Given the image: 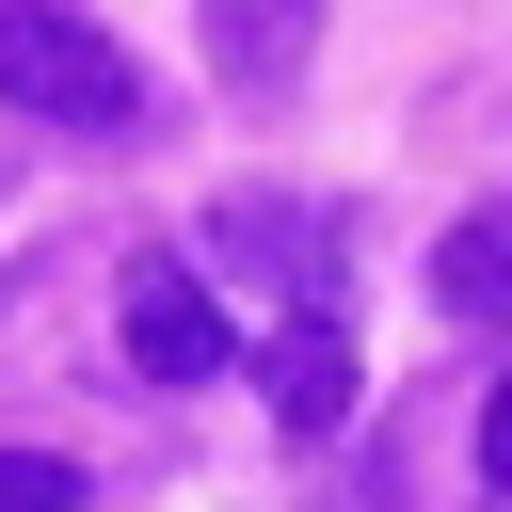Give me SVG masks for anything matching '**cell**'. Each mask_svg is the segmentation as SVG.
<instances>
[{
	"mask_svg": "<svg viewBox=\"0 0 512 512\" xmlns=\"http://www.w3.org/2000/svg\"><path fill=\"white\" fill-rule=\"evenodd\" d=\"M0 112L64 128V144H144V128H160L144 64H128L80 0H0Z\"/></svg>",
	"mask_w": 512,
	"mask_h": 512,
	"instance_id": "1",
	"label": "cell"
},
{
	"mask_svg": "<svg viewBox=\"0 0 512 512\" xmlns=\"http://www.w3.org/2000/svg\"><path fill=\"white\" fill-rule=\"evenodd\" d=\"M112 336H128V368H144V384H224V304H208V272H192V256H128Z\"/></svg>",
	"mask_w": 512,
	"mask_h": 512,
	"instance_id": "2",
	"label": "cell"
},
{
	"mask_svg": "<svg viewBox=\"0 0 512 512\" xmlns=\"http://www.w3.org/2000/svg\"><path fill=\"white\" fill-rule=\"evenodd\" d=\"M192 32H208V80L224 96H288L320 64V0H192Z\"/></svg>",
	"mask_w": 512,
	"mask_h": 512,
	"instance_id": "3",
	"label": "cell"
},
{
	"mask_svg": "<svg viewBox=\"0 0 512 512\" xmlns=\"http://www.w3.org/2000/svg\"><path fill=\"white\" fill-rule=\"evenodd\" d=\"M320 240H336V224H320L304 192H224V208H208V256H240V272H272V288H336Z\"/></svg>",
	"mask_w": 512,
	"mask_h": 512,
	"instance_id": "4",
	"label": "cell"
},
{
	"mask_svg": "<svg viewBox=\"0 0 512 512\" xmlns=\"http://www.w3.org/2000/svg\"><path fill=\"white\" fill-rule=\"evenodd\" d=\"M256 384H272V416H288V432L320 448V432L352 416V336H336V320H288V336L256 352Z\"/></svg>",
	"mask_w": 512,
	"mask_h": 512,
	"instance_id": "5",
	"label": "cell"
},
{
	"mask_svg": "<svg viewBox=\"0 0 512 512\" xmlns=\"http://www.w3.org/2000/svg\"><path fill=\"white\" fill-rule=\"evenodd\" d=\"M432 320H512V208H464L432 256Z\"/></svg>",
	"mask_w": 512,
	"mask_h": 512,
	"instance_id": "6",
	"label": "cell"
},
{
	"mask_svg": "<svg viewBox=\"0 0 512 512\" xmlns=\"http://www.w3.org/2000/svg\"><path fill=\"white\" fill-rule=\"evenodd\" d=\"M0 512H80V464L64 448H0Z\"/></svg>",
	"mask_w": 512,
	"mask_h": 512,
	"instance_id": "7",
	"label": "cell"
},
{
	"mask_svg": "<svg viewBox=\"0 0 512 512\" xmlns=\"http://www.w3.org/2000/svg\"><path fill=\"white\" fill-rule=\"evenodd\" d=\"M464 464H480V480L512 496V368H496V400H480V448H464Z\"/></svg>",
	"mask_w": 512,
	"mask_h": 512,
	"instance_id": "8",
	"label": "cell"
}]
</instances>
